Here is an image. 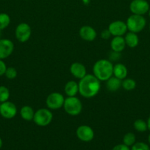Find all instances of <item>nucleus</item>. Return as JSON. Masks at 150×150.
<instances>
[{"instance_id":"f257e3e1","label":"nucleus","mask_w":150,"mask_h":150,"mask_svg":"<svg viewBox=\"0 0 150 150\" xmlns=\"http://www.w3.org/2000/svg\"><path fill=\"white\" fill-rule=\"evenodd\" d=\"M79 93L85 98H91L95 97L101 89L100 81L96 76L91 74H87L79 80Z\"/></svg>"},{"instance_id":"f03ea898","label":"nucleus","mask_w":150,"mask_h":150,"mask_svg":"<svg viewBox=\"0 0 150 150\" xmlns=\"http://www.w3.org/2000/svg\"><path fill=\"white\" fill-rule=\"evenodd\" d=\"M93 73L100 81H104L113 76V64L108 59H99L94 63Z\"/></svg>"},{"instance_id":"7ed1b4c3","label":"nucleus","mask_w":150,"mask_h":150,"mask_svg":"<svg viewBox=\"0 0 150 150\" xmlns=\"http://www.w3.org/2000/svg\"><path fill=\"white\" fill-rule=\"evenodd\" d=\"M63 108L65 111L71 116H77L82 110V104L80 100L76 96L65 98Z\"/></svg>"},{"instance_id":"20e7f679","label":"nucleus","mask_w":150,"mask_h":150,"mask_svg":"<svg viewBox=\"0 0 150 150\" xmlns=\"http://www.w3.org/2000/svg\"><path fill=\"white\" fill-rule=\"evenodd\" d=\"M126 23L129 32L138 33L145 28L146 21L143 16L132 14L128 18Z\"/></svg>"},{"instance_id":"39448f33","label":"nucleus","mask_w":150,"mask_h":150,"mask_svg":"<svg viewBox=\"0 0 150 150\" xmlns=\"http://www.w3.org/2000/svg\"><path fill=\"white\" fill-rule=\"evenodd\" d=\"M53 114L49 108H40L35 112L33 121L40 127H46L51 122Z\"/></svg>"},{"instance_id":"423d86ee","label":"nucleus","mask_w":150,"mask_h":150,"mask_svg":"<svg viewBox=\"0 0 150 150\" xmlns=\"http://www.w3.org/2000/svg\"><path fill=\"white\" fill-rule=\"evenodd\" d=\"M65 98L60 92H52L49 94L46 100V104L50 110H57L63 106Z\"/></svg>"},{"instance_id":"0eeeda50","label":"nucleus","mask_w":150,"mask_h":150,"mask_svg":"<svg viewBox=\"0 0 150 150\" xmlns=\"http://www.w3.org/2000/svg\"><path fill=\"white\" fill-rule=\"evenodd\" d=\"M32 34L31 27L28 23H21L16 26L15 30L16 38L19 42H25L29 40Z\"/></svg>"},{"instance_id":"6e6552de","label":"nucleus","mask_w":150,"mask_h":150,"mask_svg":"<svg viewBox=\"0 0 150 150\" xmlns=\"http://www.w3.org/2000/svg\"><path fill=\"white\" fill-rule=\"evenodd\" d=\"M129 10L132 14L144 16L149 10V4L146 0H132L129 4Z\"/></svg>"},{"instance_id":"1a4fd4ad","label":"nucleus","mask_w":150,"mask_h":150,"mask_svg":"<svg viewBox=\"0 0 150 150\" xmlns=\"http://www.w3.org/2000/svg\"><path fill=\"white\" fill-rule=\"evenodd\" d=\"M17 114V107L13 103L10 101L1 103L0 106V115L4 119L14 118Z\"/></svg>"},{"instance_id":"9d476101","label":"nucleus","mask_w":150,"mask_h":150,"mask_svg":"<svg viewBox=\"0 0 150 150\" xmlns=\"http://www.w3.org/2000/svg\"><path fill=\"white\" fill-rule=\"evenodd\" d=\"M108 30L113 36H123L127 32V26L126 22L118 20L110 23L108 26Z\"/></svg>"},{"instance_id":"9b49d317","label":"nucleus","mask_w":150,"mask_h":150,"mask_svg":"<svg viewBox=\"0 0 150 150\" xmlns=\"http://www.w3.org/2000/svg\"><path fill=\"white\" fill-rule=\"evenodd\" d=\"M76 133L78 139L84 142H91L94 138V130L88 125H80L78 127Z\"/></svg>"},{"instance_id":"f8f14e48","label":"nucleus","mask_w":150,"mask_h":150,"mask_svg":"<svg viewBox=\"0 0 150 150\" xmlns=\"http://www.w3.org/2000/svg\"><path fill=\"white\" fill-rule=\"evenodd\" d=\"M14 50V44L9 39H0V59L10 57Z\"/></svg>"},{"instance_id":"ddd939ff","label":"nucleus","mask_w":150,"mask_h":150,"mask_svg":"<svg viewBox=\"0 0 150 150\" xmlns=\"http://www.w3.org/2000/svg\"><path fill=\"white\" fill-rule=\"evenodd\" d=\"M79 35L83 40L87 41V42H91L96 39L97 34L95 29L92 26L85 25L79 29Z\"/></svg>"},{"instance_id":"4468645a","label":"nucleus","mask_w":150,"mask_h":150,"mask_svg":"<svg viewBox=\"0 0 150 150\" xmlns=\"http://www.w3.org/2000/svg\"><path fill=\"white\" fill-rule=\"evenodd\" d=\"M70 72L74 77L79 79V80L87 75L86 68H85V65L80 62L72 63L70 67Z\"/></svg>"},{"instance_id":"2eb2a0df","label":"nucleus","mask_w":150,"mask_h":150,"mask_svg":"<svg viewBox=\"0 0 150 150\" xmlns=\"http://www.w3.org/2000/svg\"><path fill=\"white\" fill-rule=\"evenodd\" d=\"M125 46H126V42H125L124 38H123V36L114 37L111 40L110 47H111L112 51L121 53L124 49Z\"/></svg>"},{"instance_id":"dca6fc26","label":"nucleus","mask_w":150,"mask_h":150,"mask_svg":"<svg viewBox=\"0 0 150 150\" xmlns=\"http://www.w3.org/2000/svg\"><path fill=\"white\" fill-rule=\"evenodd\" d=\"M128 70L126 66L121 63H117L113 65V76L121 80L126 79Z\"/></svg>"},{"instance_id":"f3484780","label":"nucleus","mask_w":150,"mask_h":150,"mask_svg":"<svg viewBox=\"0 0 150 150\" xmlns=\"http://www.w3.org/2000/svg\"><path fill=\"white\" fill-rule=\"evenodd\" d=\"M121 83L122 80L115 76H112L106 81V88L109 92H116L121 88Z\"/></svg>"},{"instance_id":"a211bd4d","label":"nucleus","mask_w":150,"mask_h":150,"mask_svg":"<svg viewBox=\"0 0 150 150\" xmlns=\"http://www.w3.org/2000/svg\"><path fill=\"white\" fill-rule=\"evenodd\" d=\"M65 93L68 97H74L79 92V84L74 81H69L64 87Z\"/></svg>"},{"instance_id":"6ab92c4d","label":"nucleus","mask_w":150,"mask_h":150,"mask_svg":"<svg viewBox=\"0 0 150 150\" xmlns=\"http://www.w3.org/2000/svg\"><path fill=\"white\" fill-rule=\"evenodd\" d=\"M126 45L129 48H135L139 43V38L136 33L129 32H126L124 37Z\"/></svg>"},{"instance_id":"aec40b11","label":"nucleus","mask_w":150,"mask_h":150,"mask_svg":"<svg viewBox=\"0 0 150 150\" xmlns=\"http://www.w3.org/2000/svg\"><path fill=\"white\" fill-rule=\"evenodd\" d=\"M34 114H35V111H34L33 108L29 105H24L20 110L21 117L25 121L33 120Z\"/></svg>"},{"instance_id":"412c9836","label":"nucleus","mask_w":150,"mask_h":150,"mask_svg":"<svg viewBox=\"0 0 150 150\" xmlns=\"http://www.w3.org/2000/svg\"><path fill=\"white\" fill-rule=\"evenodd\" d=\"M121 86L126 91H131L136 86V82L132 79H124L122 80Z\"/></svg>"},{"instance_id":"4be33fe9","label":"nucleus","mask_w":150,"mask_h":150,"mask_svg":"<svg viewBox=\"0 0 150 150\" xmlns=\"http://www.w3.org/2000/svg\"><path fill=\"white\" fill-rule=\"evenodd\" d=\"M10 18L7 13H0V30H3L10 25Z\"/></svg>"},{"instance_id":"5701e85b","label":"nucleus","mask_w":150,"mask_h":150,"mask_svg":"<svg viewBox=\"0 0 150 150\" xmlns=\"http://www.w3.org/2000/svg\"><path fill=\"white\" fill-rule=\"evenodd\" d=\"M134 128L138 132H145L148 129L147 123L143 120H137L134 122Z\"/></svg>"},{"instance_id":"b1692460","label":"nucleus","mask_w":150,"mask_h":150,"mask_svg":"<svg viewBox=\"0 0 150 150\" xmlns=\"http://www.w3.org/2000/svg\"><path fill=\"white\" fill-rule=\"evenodd\" d=\"M124 144L128 146H132L135 143V136L132 133H127L124 136L123 138Z\"/></svg>"},{"instance_id":"393cba45","label":"nucleus","mask_w":150,"mask_h":150,"mask_svg":"<svg viewBox=\"0 0 150 150\" xmlns=\"http://www.w3.org/2000/svg\"><path fill=\"white\" fill-rule=\"evenodd\" d=\"M10 98V91L6 86H0V102L4 103L8 100Z\"/></svg>"},{"instance_id":"a878e982","label":"nucleus","mask_w":150,"mask_h":150,"mask_svg":"<svg viewBox=\"0 0 150 150\" xmlns=\"http://www.w3.org/2000/svg\"><path fill=\"white\" fill-rule=\"evenodd\" d=\"M4 76L8 79H14L17 76V70H16L15 67H7L5 71V73H4Z\"/></svg>"},{"instance_id":"bb28decb","label":"nucleus","mask_w":150,"mask_h":150,"mask_svg":"<svg viewBox=\"0 0 150 150\" xmlns=\"http://www.w3.org/2000/svg\"><path fill=\"white\" fill-rule=\"evenodd\" d=\"M131 150H150L149 146L144 142H137L132 146Z\"/></svg>"},{"instance_id":"cd10ccee","label":"nucleus","mask_w":150,"mask_h":150,"mask_svg":"<svg viewBox=\"0 0 150 150\" xmlns=\"http://www.w3.org/2000/svg\"><path fill=\"white\" fill-rule=\"evenodd\" d=\"M121 57V53L119 52H116V51H112V52L110 53L109 54V60L110 62H116L120 59Z\"/></svg>"},{"instance_id":"c85d7f7f","label":"nucleus","mask_w":150,"mask_h":150,"mask_svg":"<svg viewBox=\"0 0 150 150\" xmlns=\"http://www.w3.org/2000/svg\"><path fill=\"white\" fill-rule=\"evenodd\" d=\"M111 37V34H110V31L107 29H104L101 32V38L104 40H108Z\"/></svg>"},{"instance_id":"c756f323","label":"nucleus","mask_w":150,"mask_h":150,"mask_svg":"<svg viewBox=\"0 0 150 150\" xmlns=\"http://www.w3.org/2000/svg\"><path fill=\"white\" fill-rule=\"evenodd\" d=\"M7 68V67L6 66L5 63L3 62L2 59H0V76H4Z\"/></svg>"},{"instance_id":"7c9ffc66","label":"nucleus","mask_w":150,"mask_h":150,"mask_svg":"<svg viewBox=\"0 0 150 150\" xmlns=\"http://www.w3.org/2000/svg\"><path fill=\"white\" fill-rule=\"evenodd\" d=\"M112 150H130V149H129V146L123 144L116 145V146H115L113 148V149Z\"/></svg>"},{"instance_id":"2f4dec72","label":"nucleus","mask_w":150,"mask_h":150,"mask_svg":"<svg viewBox=\"0 0 150 150\" xmlns=\"http://www.w3.org/2000/svg\"><path fill=\"white\" fill-rule=\"evenodd\" d=\"M82 2H83L84 4H85V5H88V4H89L90 2H91V0H82Z\"/></svg>"},{"instance_id":"473e14b6","label":"nucleus","mask_w":150,"mask_h":150,"mask_svg":"<svg viewBox=\"0 0 150 150\" xmlns=\"http://www.w3.org/2000/svg\"><path fill=\"white\" fill-rule=\"evenodd\" d=\"M147 127H148L149 130H150V117H149L148 120H147Z\"/></svg>"},{"instance_id":"72a5a7b5","label":"nucleus","mask_w":150,"mask_h":150,"mask_svg":"<svg viewBox=\"0 0 150 150\" xmlns=\"http://www.w3.org/2000/svg\"><path fill=\"white\" fill-rule=\"evenodd\" d=\"M2 144H3L2 140H1V138H0V149H1V146H2Z\"/></svg>"},{"instance_id":"f704fd0d","label":"nucleus","mask_w":150,"mask_h":150,"mask_svg":"<svg viewBox=\"0 0 150 150\" xmlns=\"http://www.w3.org/2000/svg\"><path fill=\"white\" fill-rule=\"evenodd\" d=\"M148 141H149V143L150 144V134H149V137H148Z\"/></svg>"},{"instance_id":"c9c22d12","label":"nucleus","mask_w":150,"mask_h":150,"mask_svg":"<svg viewBox=\"0 0 150 150\" xmlns=\"http://www.w3.org/2000/svg\"><path fill=\"white\" fill-rule=\"evenodd\" d=\"M1 30H0V39H1Z\"/></svg>"},{"instance_id":"e433bc0d","label":"nucleus","mask_w":150,"mask_h":150,"mask_svg":"<svg viewBox=\"0 0 150 150\" xmlns=\"http://www.w3.org/2000/svg\"><path fill=\"white\" fill-rule=\"evenodd\" d=\"M149 16H150V10H149Z\"/></svg>"},{"instance_id":"4c0bfd02","label":"nucleus","mask_w":150,"mask_h":150,"mask_svg":"<svg viewBox=\"0 0 150 150\" xmlns=\"http://www.w3.org/2000/svg\"><path fill=\"white\" fill-rule=\"evenodd\" d=\"M1 102H0V106H1Z\"/></svg>"},{"instance_id":"58836bf2","label":"nucleus","mask_w":150,"mask_h":150,"mask_svg":"<svg viewBox=\"0 0 150 150\" xmlns=\"http://www.w3.org/2000/svg\"><path fill=\"white\" fill-rule=\"evenodd\" d=\"M149 29H150V25H149Z\"/></svg>"}]
</instances>
